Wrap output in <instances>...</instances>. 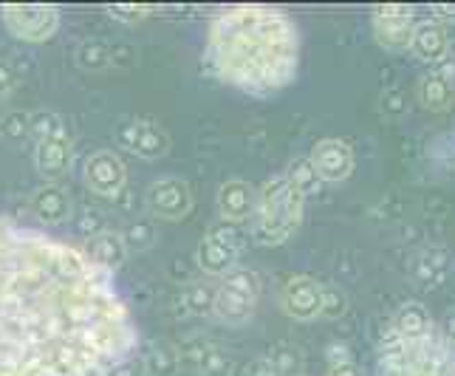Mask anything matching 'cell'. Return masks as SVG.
<instances>
[{"label":"cell","instance_id":"ac0fdd59","mask_svg":"<svg viewBox=\"0 0 455 376\" xmlns=\"http://www.w3.org/2000/svg\"><path fill=\"white\" fill-rule=\"evenodd\" d=\"M255 196H258L255 187H249L241 179L224 181L221 190H218V198H215L218 215H221L224 221H229V224L249 221L252 212H255Z\"/></svg>","mask_w":455,"mask_h":376},{"label":"cell","instance_id":"2e32d148","mask_svg":"<svg viewBox=\"0 0 455 376\" xmlns=\"http://www.w3.org/2000/svg\"><path fill=\"white\" fill-rule=\"evenodd\" d=\"M411 363H413V346L394 332V325H387L379 337V346H376V373L411 376Z\"/></svg>","mask_w":455,"mask_h":376},{"label":"cell","instance_id":"9c48e42d","mask_svg":"<svg viewBox=\"0 0 455 376\" xmlns=\"http://www.w3.org/2000/svg\"><path fill=\"white\" fill-rule=\"evenodd\" d=\"M308 162L317 170V176L323 179V184H339L354 173V148L345 142V139H320L317 145L311 148Z\"/></svg>","mask_w":455,"mask_h":376},{"label":"cell","instance_id":"ba28073f","mask_svg":"<svg viewBox=\"0 0 455 376\" xmlns=\"http://www.w3.org/2000/svg\"><path fill=\"white\" fill-rule=\"evenodd\" d=\"M71 142H68V133L62 131L60 122H52L37 136V145H35V164L40 170V176L45 181H60L62 176L71 170Z\"/></svg>","mask_w":455,"mask_h":376},{"label":"cell","instance_id":"5b68a950","mask_svg":"<svg viewBox=\"0 0 455 376\" xmlns=\"http://www.w3.org/2000/svg\"><path fill=\"white\" fill-rule=\"evenodd\" d=\"M241 249H243V238L238 235V229L212 227L196 249V263L204 275L224 277L232 269H238Z\"/></svg>","mask_w":455,"mask_h":376},{"label":"cell","instance_id":"30bf717a","mask_svg":"<svg viewBox=\"0 0 455 376\" xmlns=\"http://www.w3.org/2000/svg\"><path fill=\"white\" fill-rule=\"evenodd\" d=\"M83 179L91 193L102 198H116L124 187V179H128V170H124V162L114 150H97L85 159Z\"/></svg>","mask_w":455,"mask_h":376},{"label":"cell","instance_id":"484cf974","mask_svg":"<svg viewBox=\"0 0 455 376\" xmlns=\"http://www.w3.org/2000/svg\"><path fill=\"white\" fill-rule=\"evenodd\" d=\"M348 311V297H345L337 286H323V311L320 317L339 320Z\"/></svg>","mask_w":455,"mask_h":376},{"label":"cell","instance_id":"f35d334b","mask_svg":"<svg viewBox=\"0 0 455 376\" xmlns=\"http://www.w3.org/2000/svg\"><path fill=\"white\" fill-rule=\"evenodd\" d=\"M297 376H306V373H297Z\"/></svg>","mask_w":455,"mask_h":376},{"label":"cell","instance_id":"6da1fadb","mask_svg":"<svg viewBox=\"0 0 455 376\" xmlns=\"http://www.w3.org/2000/svg\"><path fill=\"white\" fill-rule=\"evenodd\" d=\"M136 342L114 275L85 249L0 221V376H108Z\"/></svg>","mask_w":455,"mask_h":376},{"label":"cell","instance_id":"d4e9b609","mask_svg":"<svg viewBox=\"0 0 455 376\" xmlns=\"http://www.w3.org/2000/svg\"><path fill=\"white\" fill-rule=\"evenodd\" d=\"M76 62H80L83 68L100 71L111 62V54H108L102 43H85V45H80V52H76Z\"/></svg>","mask_w":455,"mask_h":376},{"label":"cell","instance_id":"7a4b0ae2","mask_svg":"<svg viewBox=\"0 0 455 376\" xmlns=\"http://www.w3.org/2000/svg\"><path fill=\"white\" fill-rule=\"evenodd\" d=\"M207 71L252 97H272L289 88L300 71V28L275 6H238L215 14L207 45Z\"/></svg>","mask_w":455,"mask_h":376},{"label":"cell","instance_id":"f546056e","mask_svg":"<svg viewBox=\"0 0 455 376\" xmlns=\"http://www.w3.org/2000/svg\"><path fill=\"white\" fill-rule=\"evenodd\" d=\"M243 376H283V373L272 363V356H258L246 365Z\"/></svg>","mask_w":455,"mask_h":376},{"label":"cell","instance_id":"8d00e7d4","mask_svg":"<svg viewBox=\"0 0 455 376\" xmlns=\"http://www.w3.org/2000/svg\"><path fill=\"white\" fill-rule=\"evenodd\" d=\"M9 85H12V76H9V71L6 68H0V97L9 91Z\"/></svg>","mask_w":455,"mask_h":376},{"label":"cell","instance_id":"603a6c76","mask_svg":"<svg viewBox=\"0 0 455 376\" xmlns=\"http://www.w3.org/2000/svg\"><path fill=\"white\" fill-rule=\"evenodd\" d=\"M283 176H286V181H289L303 198L317 196V193L323 190V179L317 176V170H314V164L308 162V156H300V159H294V162L286 167V173H283Z\"/></svg>","mask_w":455,"mask_h":376},{"label":"cell","instance_id":"3957f363","mask_svg":"<svg viewBox=\"0 0 455 376\" xmlns=\"http://www.w3.org/2000/svg\"><path fill=\"white\" fill-rule=\"evenodd\" d=\"M306 215V198L286 181V176L266 179L258 187L255 212H252V238L260 246H280L294 238Z\"/></svg>","mask_w":455,"mask_h":376},{"label":"cell","instance_id":"7402d4cb","mask_svg":"<svg viewBox=\"0 0 455 376\" xmlns=\"http://www.w3.org/2000/svg\"><path fill=\"white\" fill-rule=\"evenodd\" d=\"M416 100L421 108H427V111H447L455 102V85L447 83L444 76H438L435 71H427L416 83Z\"/></svg>","mask_w":455,"mask_h":376},{"label":"cell","instance_id":"836d02e7","mask_svg":"<svg viewBox=\"0 0 455 376\" xmlns=\"http://www.w3.org/2000/svg\"><path fill=\"white\" fill-rule=\"evenodd\" d=\"M433 20L442 23L444 28H455V6H433Z\"/></svg>","mask_w":455,"mask_h":376},{"label":"cell","instance_id":"e0dca14e","mask_svg":"<svg viewBox=\"0 0 455 376\" xmlns=\"http://www.w3.org/2000/svg\"><path fill=\"white\" fill-rule=\"evenodd\" d=\"M411 52L421 62H427V66L435 68L438 62H444L450 57V35H447V28L442 23H435L433 18L430 20H416Z\"/></svg>","mask_w":455,"mask_h":376},{"label":"cell","instance_id":"d590c367","mask_svg":"<svg viewBox=\"0 0 455 376\" xmlns=\"http://www.w3.org/2000/svg\"><path fill=\"white\" fill-rule=\"evenodd\" d=\"M433 71H435L438 76H444L447 83H452V85H455V60H452V57H447L444 62H438V66H435Z\"/></svg>","mask_w":455,"mask_h":376},{"label":"cell","instance_id":"8fae6325","mask_svg":"<svg viewBox=\"0 0 455 376\" xmlns=\"http://www.w3.org/2000/svg\"><path fill=\"white\" fill-rule=\"evenodd\" d=\"M148 210L156 218H164V221H179V218L190 215V210H193L190 184L176 176L153 181L148 190Z\"/></svg>","mask_w":455,"mask_h":376},{"label":"cell","instance_id":"d6a6232c","mask_svg":"<svg viewBox=\"0 0 455 376\" xmlns=\"http://www.w3.org/2000/svg\"><path fill=\"white\" fill-rule=\"evenodd\" d=\"M108 376H145V363L142 359L133 363V356H131V359H124V363H119Z\"/></svg>","mask_w":455,"mask_h":376},{"label":"cell","instance_id":"44dd1931","mask_svg":"<svg viewBox=\"0 0 455 376\" xmlns=\"http://www.w3.org/2000/svg\"><path fill=\"white\" fill-rule=\"evenodd\" d=\"M85 252L91 255L93 263H100L102 269H108L111 275H114V269H119V266L128 260V246H124L122 235H116V232H97L88 241Z\"/></svg>","mask_w":455,"mask_h":376},{"label":"cell","instance_id":"ffe728a7","mask_svg":"<svg viewBox=\"0 0 455 376\" xmlns=\"http://www.w3.org/2000/svg\"><path fill=\"white\" fill-rule=\"evenodd\" d=\"M31 212L37 215V221L45 227L62 224L71 215V196L66 187H60L57 181H45L37 187L35 196H31Z\"/></svg>","mask_w":455,"mask_h":376},{"label":"cell","instance_id":"74e56055","mask_svg":"<svg viewBox=\"0 0 455 376\" xmlns=\"http://www.w3.org/2000/svg\"><path fill=\"white\" fill-rule=\"evenodd\" d=\"M452 332H455V320H452Z\"/></svg>","mask_w":455,"mask_h":376},{"label":"cell","instance_id":"9a60e30c","mask_svg":"<svg viewBox=\"0 0 455 376\" xmlns=\"http://www.w3.org/2000/svg\"><path fill=\"white\" fill-rule=\"evenodd\" d=\"M452 252L442 244H430V246H421L413 263H411V275L421 289H435L442 286L444 280L452 272Z\"/></svg>","mask_w":455,"mask_h":376},{"label":"cell","instance_id":"8992f818","mask_svg":"<svg viewBox=\"0 0 455 376\" xmlns=\"http://www.w3.org/2000/svg\"><path fill=\"white\" fill-rule=\"evenodd\" d=\"M0 20H4L12 37L23 43H43L57 35L60 12L54 6H4Z\"/></svg>","mask_w":455,"mask_h":376},{"label":"cell","instance_id":"4fadbf2b","mask_svg":"<svg viewBox=\"0 0 455 376\" xmlns=\"http://www.w3.org/2000/svg\"><path fill=\"white\" fill-rule=\"evenodd\" d=\"M119 142L133 156H142V159H159V156H164L170 148V136L162 124H156L150 119H131L119 128Z\"/></svg>","mask_w":455,"mask_h":376},{"label":"cell","instance_id":"4316f807","mask_svg":"<svg viewBox=\"0 0 455 376\" xmlns=\"http://www.w3.org/2000/svg\"><path fill=\"white\" fill-rule=\"evenodd\" d=\"M153 238H156V235H153V227L148 221L131 224L128 232L122 235V241H124V246H128V249H148L153 244Z\"/></svg>","mask_w":455,"mask_h":376},{"label":"cell","instance_id":"83f0119b","mask_svg":"<svg viewBox=\"0 0 455 376\" xmlns=\"http://www.w3.org/2000/svg\"><path fill=\"white\" fill-rule=\"evenodd\" d=\"M269 356L283 376H297V368H300V354L297 351H291L289 346H277Z\"/></svg>","mask_w":455,"mask_h":376},{"label":"cell","instance_id":"7c38bea8","mask_svg":"<svg viewBox=\"0 0 455 376\" xmlns=\"http://www.w3.org/2000/svg\"><path fill=\"white\" fill-rule=\"evenodd\" d=\"M280 306L291 317L300 323H311L320 317L323 311V284H317L308 275H294L286 280L283 292H280Z\"/></svg>","mask_w":455,"mask_h":376},{"label":"cell","instance_id":"f1b7e54d","mask_svg":"<svg viewBox=\"0 0 455 376\" xmlns=\"http://www.w3.org/2000/svg\"><path fill=\"white\" fill-rule=\"evenodd\" d=\"M108 14L119 23L133 26V23H142L145 18H150L153 9L150 6H114V9H108Z\"/></svg>","mask_w":455,"mask_h":376},{"label":"cell","instance_id":"5bb4252c","mask_svg":"<svg viewBox=\"0 0 455 376\" xmlns=\"http://www.w3.org/2000/svg\"><path fill=\"white\" fill-rule=\"evenodd\" d=\"M411 376H455V346L444 334H433L413 346Z\"/></svg>","mask_w":455,"mask_h":376},{"label":"cell","instance_id":"d6986e66","mask_svg":"<svg viewBox=\"0 0 455 376\" xmlns=\"http://www.w3.org/2000/svg\"><path fill=\"white\" fill-rule=\"evenodd\" d=\"M390 325H394V332L404 340L411 342V346H419V342H425L427 337L435 334V325H433V317L425 303L419 300H407L396 308L394 320H390Z\"/></svg>","mask_w":455,"mask_h":376},{"label":"cell","instance_id":"e575fe53","mask_svg":"<svg viewBox=\"0 0 455 376\" xmlns=\"http://www.w3.org/2000/svg\"><path fill=\"white\" fill-rule=\"evenodd\" d=\"M325 376H363V371L356 368V363H348V365H328Z\"/></svg>","mask_w":455,"mask_h":376},{"label":"cell","instance_id":"4dcf8cb0","mask_svg":"<svg viewBox=\"0 0 455 376\" xmlns=\"http://www.w3.org/2000/svg\"><path fill=\"white\" fill-rule=\"evenodd\" d=\"M187 303H190L193 311H207V308H212V289H207V286H193L190 292H187Z\"/></svg>","mask_w":455,"mask_h":376},{"label":"cell","instance_id":"277c9868","mask_svg":"<svg viewBox=\"0 0 455 376\" xmlns=\"http://www.w3.org/2000/svg\"><path fill=\"white\" fill-rule=\"evenodd\" d=\"M260 297V280L249 269H232L212 289V315L227 325H243L252 320Z\"/></svg>","mask_w":455,"mask_h":376},{"label":"cell","instance_id":"1f68e13d","mask_svg":"<svg viewBox=\"0 0 455 376\" xmlns=\"http://www.w3.org/2000/svg\"><path fill=\"white\" fill-rule=\"evenodd\" d=\"M348 363H354L351 348L345 346V342H334V346L328 348V365H348Z\"/></svg>","mask_w":455,"mask_h":376},{"label":"cell","instance_id":"cb8c5ba5","mask_svg":"<svg viewBox=\"0 0 455 376\" xmlns=\"http://www.w3.org/2000/svg\"><path fill=\"white\" fill-rule=\"evenodd\" d=\"M379 111L385 119H404L411 111V102H407V93L402 88H385L379 97Z\"/></svg>","mask_w":455,"mask_h":376},{"label":"cell","instance_id":"52a82bcc","mask_svg":"<svg viewBox=\"0 0 455 376\" xmlns=\"http://www.w3.org/2000/svg\"><path fill=\"white\" fill-rule=\"evenodd\" d=\"M371 28L385 52H411L416 12L407 6H376L371 12Z\"/></svg>","mask_w":455,"mask_h":376}]
</instances>
